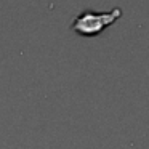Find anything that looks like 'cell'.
<instances>
[{"instance_id":"obj_1","label":"cell","mask_w":149,"mask_h":149,"mask_svg":"<svg viewBox=\"0 0 149 149\" xmlns=\"http://www.w3.org/2000/svg\"><path fill=\"white\" fill-rule=\"evenodd\" d=\"M120 15H122L120 8H114V10L104 11V13H96V11H91V10H85L74 19L72 29L75 32H79L80 36H87V37L96 36L104 27L112 24Z\"/></svg>"}]
</instances>
